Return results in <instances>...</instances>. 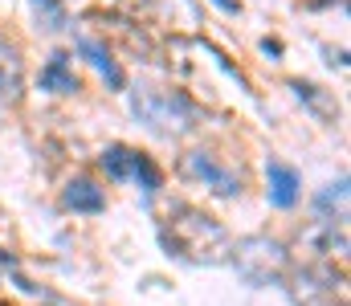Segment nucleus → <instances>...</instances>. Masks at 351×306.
<instances>
[{
  "mask_svg": "<svg viewBox=\"0 0 351 306\" xmlns=\"http://www.w3.org/2000/svg\"><path fill=\"white\" fill-rule=\"evenodd\" d=\"M62 201H66V208H74V212H102V208H106L102 188H98V184H90V180H70Z\"/></svg>",
  "mask_w": 351,
  "mask_h": 306,
  "instance_id": "nucleus-7",
  "label": "nucleus"
},
{
  "mask_svg": "<svg viewBox=\"0 0 351 306\" xmlns=\"http://www.w3.org/2000/svg\"><path fill=\"white\" fill-rule=\"evenodd\" d=\"M33 16H37V29H45V33H62L70 25L62 0H33Z\"/></svg>",
  "mask_w": 351,
  "mask_h": 306,
  "instance_id": "nucleus-8",
  "label": "nucleus"
},
{
  "mask_svg": "<svg viewBox=\"0 0 351 306\" xmlns=\"http://www.w3.org/2000/svg\"><path fill=\"white\" fill-rule=\"evenodd\" d=\"M21 90V53L16 45L0 33V102H12Z\"/></svg>",
  "mask_w": 351,
  "mask_h": 306,
  "instance_id": "nucleus-6",
  "label": "nucleus"
},
{
  "mask_svg": "<svg viewBox=\"0 0 351 306\" xmlns=\"http://www.w3.org/2000/svg\"><path fill=\"white\" fill-rule=\"evenodd\" d=\"M41 90H53V94H74L78 90V78L70 70V53H49V62L41 66Z\"/></svg>",
  "mask_w": 351,
  "mask_h": 306,
  "instance_id": "nucleus-5",
  "label": "nucleus"
},
{
  "mask_svg": "<svg viewBox=\"0 0 351 306\" xmlns=\"http://www.w3.org/2000/svg\"><path fill=\"white\" fill-rule=\"evenodd\" d=\"M315 4H327V0H315Z\"/></svg>",
  "mask_w": 351,
  "mask_h": 306,
  "instance_id": "nucleus-13",
  "label": "nucleus"
},
{
  "mask_svg": "<svg viewBox=\"0 0 351 306\" xmlns=\"http://www.w3.org/2000/svg\"><path fill=\"white\" fill-rule=\"evenodd\" d=\"M78 53H82L90 66H94V70H98V74L110 82V90H123V86H127V74H123V66L110 58V49H106L98 37H78Z\"/></svg>",
  "mask_w": 351,
  "mask_h": 306,
  "instance_id": "nucleus-4",
  "label": "nucleus"
},
{
  "mask_svg": "<svg viewBox=\"0 0 351 306\" xmlns=\"http://www.w3.org/2000/svg\"><path fill=\"white\" fill-rule=\"evenodd\" d=\"M217 4H221L225 12H241V4H237V0H217Z\"/></svg>",
  "mask_w": 351,
  "mask_h": 306,
  "instance_id": "nucleus-12",
  "label": "nucleus"
},
{
  "mask_svg": "<svg viewBox=\"0 0 351 306\" xmlns=\"http://www.w3.org/2000/svg\"><path fill=\"white\" fill-rule=\"evenodd\" d=\"M343 204H348V180L323 188V192H319V216H323V225H331V208H335V216L343 220Z\"/></svg>",
  "mask_w": 351,
  "mask_h": 306,
  "instance_id": "nucleus-11",
  "label": "nucleus"
},
{
  "mask_svg": "<svg viewBox=\"0 0 351 306\" xmlns=\"http://www.w3.org/2000/svg\"><path fill=\"white\" fill-rule=\"evenodd\" d=\"M265 180H269L265 196H269L274 208H294V204H298V196H302V176H298L290 164L269 160V164H265Z\"/></svg>",
  "mask_w": 351,
  "mask_h": 306,
  "instance_id": "nucleus-3",
  "label": "nucleus"
},
{
  "mask_svg": "<svg viewBox=\"0 0 351 306\" xmlns=\"http://www.w3.org/2000/svg\"><path fill=\"white\" fill-rule=\"evenodd\" d=\"M127 180H135L147 196H156V192H160V168H156L147 155H139V151H135V164H131V176H127Z\"/></svg>",
  "mask_w": 351,
  "mask_h": 306,
  "instance_id": "nucleus-10",
  "label": "nucleus"
},
{
  "mask_svg": "<svg viewBox=\"0 0 351 306\" xmlns=\"http://www.w3.org/2000/svg\"><path fill=\"white\" fill-rule=\"evenodd\" d=\"M131 110H135V118H139L147 131H164V135H172V131H188L192 118H196L192 102L184 99V94L152 90V86H147V90H135Z\"/></svg>",
  "mask_w": 351,
  "mask_h": 306,
  "instance_id": "nucleus-1",
  "label": "nucleus"
},
{
  "mask_svg": "<svg viewBox=\"0 0 351 306\" xmlns=\"http://www.w3.org/2000/svg\"><path fill=\"white\" fill-rule=\"evenodd\" d=\"M131 164H135V151L123 147V143H114V147L102 151V168H106L110 180H127V176H131Z\"/></svg>",
  "mask_w": 351,
  "mask_h": 306,
  "instance_id": "nucleus-9",
  "label": "nucleus"
},
{
  "mask_svg": "<svg viewBox=\"0 0 351 306\" xmlns=\"http://www.w3.org/2000/svg\"><path fill=\"white\" fill-rule=\"evenodd\" d=\"M184 168H188L196 180H204L213 192H221V196H237V192H241V176H237V172H229V168H221L208 151H192Z\"/></svg>",
  "mask_w": 351,
  "mask_h": 306,
  "instance_id": "nucleus-2",
  "label": "nucleus"
}]
</instances>
